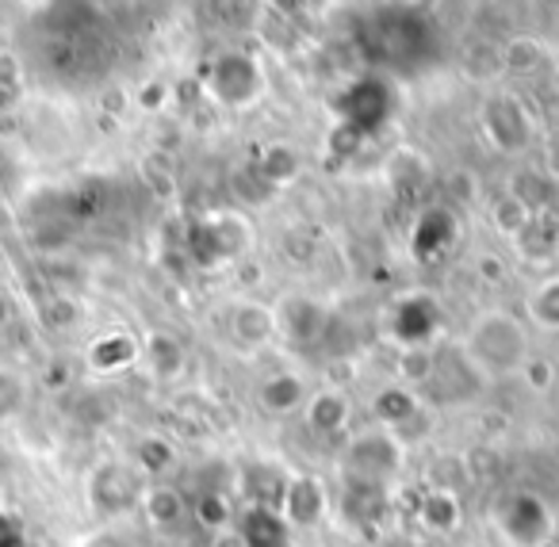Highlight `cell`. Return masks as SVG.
I'll list each match as a JSON object with an SVG mask.
<instances>
[{
	"label": "cell",
	"instance_id": "1",
	"mask_svg": "<svg viewBox=\"0 0 559 547\" xmlns=\"http://www.w3.org/2000/svg\"><path fill=\"white\" fill-rule=\"evenodd\" d=\"M134 498V483H131V475L127 471H119V467H104V471H96V478H93V501L100 509H119V506H127V501Z\"/></svg>",
	"mask_w": 559,
	"mask_h": 547
},
{
	"label": "cell",
	"instance_id": "2",
	"mask_svg": "<svg viewBox=\"0 0 559 547\" xmlns=\"http://www.w3.org/2000/svg\"><path fill=\"white\" fill-rule=\"evenodd\" d=\"M134 360V341L131 337H119V333H108L100 337L93 348H88V364L100 371H116V368H127Z\"/></svg>",
	"mask_w": 559,
	"mask_h": 547
},
{
	"label": "cell",
	"instance_id": "3",
	"mask_svg": "<svg viewBox=\"0 0 559 547\" xmlns=\"http://www.w3.org/2000/svg\"><path fill=\"white\" fill-rule=\"evenodd\" d=\"M142 509H146V516L154 524H173L185 513V501H180V494L169 490V486H154V490L142 498Z\"/></svg>",
	"mask_w": 559,
	"mask_h": 547
},
{
	"label": "cell",
	"instance_id": "4",
	"mask_svg": "<svg viewBox=\"0 0 559 547\" xmlns=\"http://www.w3.org/2000/svg\"><path fill=\"white\" fill-rule=\"evenodd\" d=\"M20 402H24V379L0 368V417L16 414Z\"/></svg>",
	"mask_w": 559,
	"mask_h": 547
},
{
	"label": "cell",
	"instance_id": "5",
	"mask_svg": "<svg viewBox=\"0 0 559 547\" xmlns=\"http://www.w3.org/2000/svg\"><path fill=\"white\" fill-rule=\"evenodd\" d=\"M345 417V402L337 399V394H322L319 402H314V425H322V429H337Z\"/></svg>",
	"mask_w": 559,
	"mask_h": 547
},
{
	"label": "cell",
	"instance_id": "6",
	"mask_svg": "<svg viewBox=\"0 0 559 547\" xmlns=\"http://www.w3.org/2000/svg\"><path fill=\"white\" fill-rule=\"evenodd\" d=\"M0 547H27L24 544V528H20L12 516L0 513Z\"/></svg>",
	"mask_w": 559,
	"mask_h": 547
},
{
	"label": "cell",
	"instance_id": "7",
	"mask_svg": "<svg viewBox=\"0 0 559 547\" xmlns=\"http://www.w3.org/2000/svg\"><path fill=\"white\" fill-rule=\"evenodd\" d=\"M96 547H111V544H108V539H104V544H96Z\"/></svg>",
	"mask_w": 559,
	"mask_h": 547
},
{
	"label": "cell",
	"instance_id": "8",
	"mask_svg": "<svg viewBox=\"0 0 559 547\" xmlns=\"http://www.w3.org/2000/svg\"><path fill=\"white\" fill-rule=\"evenodd\" d=\"M0 318H4V307H0Z\"/></svg>",
	"mask_w": 559,
	"mask_h": 547
}]
</instances>
